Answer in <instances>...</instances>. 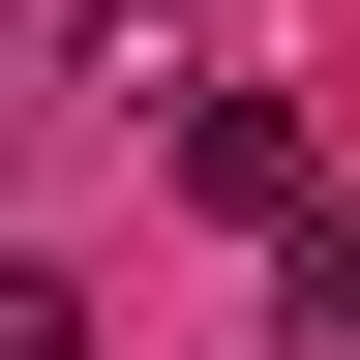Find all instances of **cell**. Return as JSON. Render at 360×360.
<instances>
[{
	"label": "cell",
	"mask_w": 360,
	"mask_h": 360,
	"mask_svg": "<svg viewBox=\"0 0 360 360\" xmlns=\"http://www.w3.org/2000/svg\"><path fill=\"white\" fill-rule=\"evenodd\" d=\"M0 360H90V270H0Z\"/></svg>",
	"instance_id": "obj_3"
},
{
	"label": "cell",
	"mask_w": 360,
	"mask_h": 360,
	"mask_svg": "<svg viewBox=\"0 0 360 360\" xmlns=\"http://www.w3.org/2000/svg\"><path fill=\"white\" fill-rule=\"evenodd\" d=\"M0 180H30V60H0Z\"/></svg>",
	"instance_id": "obj_4"
},
{
	"label": "cell",
	"mask_w": 360,
	"mask_h": 360,
	"mask_svg": "<svg viewBox=\"0 0 360 360\" xmlns=\"http://www.w3.org/2000/svg\"><path fill=\"white\" fill-rule=\"evenodd\" d=\"M270 360H360V180L270 210Z\"/></svg>",
	"instance_id": "obj_2"
},
{
	"label": "cell",
	"mask_w": 360,
	"mask_h": 360,
	"mask_svg": "<svg viewBox=\"0 0 360 360\" xmlns=\"http://www.w3.org/2000/svg\"><path fill=\"white\" fill-rule=\"evenodd\" d=\"M150 150H180V210H240V240H270V210H300V120H270V90H210V60L150 90Z\"/></svg>",
	"instance_id": "obj_1"
}]
</instances>
